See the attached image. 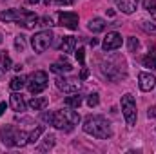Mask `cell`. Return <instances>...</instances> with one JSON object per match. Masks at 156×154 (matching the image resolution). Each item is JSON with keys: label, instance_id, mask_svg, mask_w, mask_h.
<instances>
[{"label": "cell", "instance_id": "cell-1", "mask_svg": "<svg viewBox=\"0 0 156 154\" xmlns=\"http://www.w3.org/2000/svg\"><path fill=\"white\" fill-rule=\"evenodd\" d=\"M83 132L85 134H91L98 140H109L113 136V129H111V123L104 118V116H93L89 114L83 120Z\"/></svg>", "mask_w": 156, "mask_h": 154}, {"label": "cell", "instance_id": "cell-2", "mask_svg": "<svg viewBox=\"0 0 156 154\" xmlns=\"http://www.w3.org/2000/svg\"><path fill=\"white\" fill-rule=\"evenodd\" d=\"M0 138L4 142V145H7V147H24L29 140V134L13 125H4L0 129Z\"/></svg>", "mask_w": 156, "mask_h": 154}, {"label": "cell", "instance_id": "cell-3", "mask_svg": "<svg viewBox=\"0 0 156 154\" xmlns=\"http://www.w3.org/2000/svg\"><path fill=\"white\" fill-rule=\"evenodd\" d=\"M47 83H49V76L45 71H35L26 78V85L31 94H40L47 87Z\"/></svg>", "mask_w": 156, "mask_h": 154}, {"label": "cell", "instance_id": "cell-4", "mask_svg": "<svg viewBox=\"0 0 156 154\" xmlns=\"http://www.w3.org/2000/svg\"><path fill=\"white\" fill-rule=\"evenodd\" d=\"M122 113H123V118H125V123L129 127H133L136 123V102H134V96L133 94H123L122 96Z\"/></svg>", "mask_w": 156, "mask_h": 154}, {"label": "cell", "instance_id": "cell-5", "mask_svg": "<svg viewBox=\"0 0 156 154\" xmlns=\"http://www.w3.org/2000/svg\"><path fill=\"white\" fill-rule=\"evenodd\" d=\"M53 38H55V37H53V33H51L49 29L35 33V35L31 37V45H33L35 53H44V51H47L49 45L53 44Z\"/></svg>", "mask_w": 156, "mask_h": 154}, {"label": "cell", "instance_id": "cell-6", "mask_svg": "<svg viewBox=\"0 0 156 154\" xmlns=\"http://www.w3.org/2000/svg\"><path fill=\"white\" fill-rule=\"evenodd\" d=\"M29 16H31V11H26V9H7V11L0 13V20H4V22H18L20 26H24Z\"/></svg>", "mask_w": 156, "mask_h": 154}, {"label": "cell", "instance_id": "cell-7", "mask_svg": "<svg viewBox=\"0 0 156 154\" xmlns=\"http://www.w3.org/2000/svg\"><path fill=\"white\" fill-rule=\"evenodd\" d=\"M55 83H56V87H58L60 91H64V93H67V94L78 93V91L82 89V83H80V80H75V78L58 76L56 80H55Z\"/></svg>", "mask_w": 156, "mask_h": 154}, {"label": "cell", "instance_id": "cell-8", "mask_svg": "<svg viewBox=\"0 0 156 154\" xmlns=\"http://www.w3.org/2000/svg\"><path fill=\"white\" fill-rule=\"evenodd\" d=\"M51 125L56 127V129H60V131H67V132L73 131V127H75V125L69 123V120H67V116L64 114V111H55V113H53Z\"/></svg>", "mask_w": 156, "mask_h": 154}, {"label": "cell", "instance_id": "cell-9", "mask_svg": "<svg viewBox=\"0 0 156 154\" xmlns=\"http://www.w3.org/2000/svg\"><path fill=\"white\" fill-rule=\"evenodd\" d=\"M122 35L120 33H116V31H113V33H107V37H105V40L102 42V49L105 51V53H109V51H115V49H118L120 45H122Z\"/></svg>", "mask_w": 156, "mask_h": 154}, {"label": "cell", "instance_id": "cell-10", "mask_svg": "<svg viewBox=\"0 0 156 154\" xmlns=\"http://www.w3.org/2000/svg\"><path fill=\"white\" fill-rule=\"evenodd\" d=\"M58 24L71 29V31H75V29H78V15L76 13H69V11L58 13Z\"/></svg>", "mask_w": 156, "mask_h": 154}, {"label": "cell", "instance_id": "cell-11", "mask_svg": "<svg viewBox=\"0 0 156 154\" xmlns=\"http://www.w3.org/2000/svg\"><path fill=\"white\" fill-rule=\"evenodd\" d=\"M138 85H140L142 91L149 93V91H153V89L156 87V76L154 75H151V73L142 71V73L138 75Z\"/></svg>", "mask_w": 156, "mask_h": 154}, {"label": "cell", "instance_id": "cell-12", "mask_svg": "<svg viewBox=\"0 0 156 154\" xmlns=\"http://www.w3.org/2000/svg\"><path fill=\"white\" fill-rule=\"evenodd\" d=\"M9 103H11V109H13L15 113H24V111H26V100H24V96H22L18 91H15V93L11 94Z\"/></svg>", "mask_w": 156, "mask_h": 154}, {"label": "cell", "instance_id": "cell-13", "mask_svg": "<svg viewBox=\"0 0 156 154\" xmlns=\"http://www.w3.org/2000/svg\"><path fill=\"white\" fill-rule=\"evenodd\" d=\"M118 7L122 9V13L131 15V13L136 11V7H138V0H118Z\"/></svg>", "mask_w": 156, "mask_h": 154}, {"label": "cell", "instance_id": "cell-14", "mask_svg": "<svg viewBox=\"0 0 156 154\" xmlns=\"http://www.w3.org/2000/svg\"><path fill=\"white\" fill-rule=\"evenodd\" d=\"M76 47V38L75 37H64L60 42V51L62 53H75Z\"/></svg>", "mask_w": 156, "mask_h": 154}, {"label": "cell", "instance_id": "cell-15", "mask_svg": "<svg viewBox=\"0 0 156 154\" xmlns=\"http://www.w3.org/2000/svg\"><path fill=\"white\" fill-rule=\"evenodd\" d=\"M105 20L104 18H91L89 20V24H87V27H89V31H93V33H102L104 29H105Z\"/></svg>", "mask_w": 156, "mask_h": 154}, {"label": "cell", "instance_id": "cell-16", "mask_svg": "<svg viewBox=\"0 0 156 154\" xmlns=\"http://www.w3.org/2000/svg\"><path fill=\"white\" fill-rule=\"evenodd\" d=\"M47 103H49V100L47 98H38V96H33L31 100H29V107L33 109V111H44L45 107H47Z\"/></svg>", "mask_w": 156, "mask_h": 154}, {"label": "cell", "instance_id": "cell-17", "mask_svg": "<svg viewBox=\"0 0 156 154\" xmlns=\"http://www.w3.org/2000/svg\"><path fill=\"white\" fill-rule=\"evenodd\" d=\"M51 71H53V73L62 75V73H71V71H73V67H71V64H69V62L60 60V62H56V64H53V65H51Z\"/></svg>", "mask_w": 156, "mask_h": 154}, {"label": "cell", "instance_id": "cell-18", "mask_svg": "<svg viewBox=\"0 0 156 154\" xmlns=\"http://www.w3.org/2000/svg\"><path fill=\"white\" fill-rule=\"evenodd\" d=\"M11 67H13V64H11L9 54L5 51H0V73H7Z\"/></svg>", "mask_w": 156, "mask_h": 154}, {"label": "cell", "instance_id": "cell-19", "mask_svg": "<svg viewBox=\"0 0 156 154\" xmlns=\"http://www.w3.org/2000/svg\"><path fill=\"white\" fill-rule=\"evenodd\" d=\"M82 102H83V100H82V96H80L78 93H73L71 96L66 98V105H67V107H73V109H78V107L82 105Z\"/></svg>", "mask_w": 156, "mask_h": 154}, {"label": "cell", "instance_id": "cell-20", "mask_svg": "<svg viewBox=\"0 0 156 154\" xmlns=\"http://www.w3.org/2000/svg\"><path fill=\"white\" fill-rule=\"evenodd\" d=\"M142 64H144L145 67H149V69L156 71V49H153V53H149L147 56L142 58Z\"/></svg>", "mask_w": 156, "mask_h": 154}, {"label": "cell", "instance_id": "cell-21", "mask_svg": "<svg viewBox=\"0 0 156 154\" xmlns=\"http://www.w3.org/2000/svg\"><path fill=\"white\" fill-rule=\"evenodd\" d=\"M24 85H26V78L24 76H15L11 82H9V87H11L13 91H20Z\"/></svg>", "mask_w": 156, "mask_h": 154}, {"label": "cell", "instance_id": "cell-22", "mask_svg": "<svg viewBox=\"0 0 156 154\" xmlns=\"http://www.w3.org/2000/svg\"><path fill=\"white\" fill-rule=\"evenodd\" d=\"M42 132H44V127L38 125L35 131H31V132H29V140H27V143H37V142H38V138L42 136Z\"/></svg>", "mask_w": 156, "mask_h": 154}, {"label": "cell", "instance_id": "cell-23", "mask_svg": "<svg viewBox=\"0 0 156 154\" xmlns=\"http://www.w3.org/2000/svg\"><path fill=\"white\" fill-rule=\"evenodd\" d=\"M64 114L67 116V120H69V123H71V125H78V123H80V114H78L76 111L67 109V111H64Z\"/></svg>", "mask_w": 156, "mask_h": 154}, {"label": "cell", "instance_id": "cell-24", "mask_svg": "<svg viewBox=\"0 0 156 154\" xmlns=\"http://www.w3.org/2000/svg\"><path fill=\"white\" fill-rule=\"evenodd\" d=\"M55 136H47L45 138V142H44V145H40L38 147V151L40 152H44V151H47V149H53V145H55Z\"/></svg>", "mask_w": 156, "mask_h": 154}, {"label": "cell", "instance_id": "cell-25", "mask_svg": "<svg viewBox=\"0 0 156 154\" xmlns=\"http://www.w3.org/2000/svg\"><path fill=\"white\" fill-rule=\"evenodd\" d=\"M98 103H100V96H98V93H91L89 98H87V105H89V107H96Z\"/></svg>", "mask_w": 156, "mask_h": 154}, {"label": "cell", "instance_id": "cell-26", "mask_svg": "<svg viewBox=\"0 0 156 154\" xmlns=\"http://www.w3.org/2000/svg\"><path fill=\"white\" fill-rule=\"evenodd\" d=\"M24 47H26V42H24V37H22V35L15 37V49H16V51H24Z\"/></svg>", "mask_w": 156, "mask_h": 154}, {"label": "cell", "instance_id": "cell-27", "mask_svg": "<svg viewBox=\"0 0 156 154\" xmlns=\"http://www.w3.org/2000/svg\"><path fill=\"white\" fill-rule=\"evenodd\" d=\"M138 45H140L138 38H134V37H129V38H127V47H129V51H134V49H138Z\"/></svg>", "mask_w": 156, "mask_h": 154}, {"label": "cell", "instance_id": "cell-28", "mask_svg": "<svg viewBox=\"0 0 156 154\" xmlns=\"http://www.w3.org/2000/svg\"><path fill=\"white\" fill-rule=\"evenodd\" d=\"M38 26H42V27H51V26H53V20H51L49 16L38 18Z\"/></svg>", "mask_w": 156, "mask_h": 154}, {"label": "cell", "instance_id": "cell-29", "mask_svg": "<svg viewBox=\"0 0 156 154\" xmlns=\"http://www.w3.org/2000/svg\"><path fill=\"white\" fill-rule=\"evenodd\" d=\"M142 27L149 33H156V26L154 24H149V22H142Z\"/></svg>", "mask_w": 156, "mask_h": 154}, {"label": "cell", "instance_id": "cell-30", "mask_svg": "<svg viewBox=\"0 0 156 154\" xmlns=\"http://www.w3.org/2000/svg\"><path fill=\"white\" fill-rule=\"evenodd\" d=\"M83 58H85V51L80 47V49L76 51V60L80 62V64H82V65H83Z\"/></svg>", "mask_w": 156, "mask_h": 154}, {"label": "cell", "instance_id": "cell-31", "mask_svg": "<svg viewBox=\"0 0 156 154\" xmlns=\"http://www.w3.org/2000/svg\"><path fill=\"white\" fill-rule=\"evenodd\" d=\"M153 5H156V0H144V7H145L147 11H149Z\"/></svg>", "mask_w": 156, "mask_h": 154}, {"label": "cell", "instance_id": "cell-32", "mask_svg": "<svg viewBox=\"0 0 156 154\" xmlns=\"http://www.w3.org/2000/svg\"><path fill=\"white\" fill-rule=\"evenodd\" d=\"M42 120L47 121V123H51V120H53V113H42Z\"/></svg>", "mask_w": 156, "mask_h": 154}, {"label": "cell", "instance_id": "cell-33", "mask_svg": "<svg viewBox=\"0 0 156 154\" xmlns=\"http://www.w3.org/2000/svg\"><path fill=\"white\" fill-rule=\"evenodd\" d=\"M87 76H89V69H87V67H83V69H82V73H80V80H85Z\"/></svg>", "mask_w": 156, "mask_h": 154}, {"label": "cell", "instance_id": "cell-34", "mask_svg": "<svg viewBox=\"0 0 156 154\" xmlns=\"http://www.w3.org/2000/svg\"><path fill=\"white\" fill-rule=\"evenodd\" d=\"M147 116H149V118H156V107H154V105H153V107H149Z\"/></svg>", "mask_w": 156, "mask_h": 154}, {"label": "cell", "instance_id": "cell-35", "mask_svg": "<svg viewBox=\"0 0 156 154\" xmlns=\"http://www.w3.org/2000/svg\"><path fill=\"white\" fill-rule=\"evenodd\" d=\"M73 2H75V0H56L58 5H71Z\"/></svg>", "mask_w": 156, "mask_h": 154}, {"label": "cell", "instance_id": "cell-36", "mask_svg": "<svg viewBox=\"0 0 156 154\" xmlns=\"http://www.w3.org/2000/svg\"><path fill=\"white\" fill-rule=\"evenodd\" d=\"M5 107H7V105H5V102H0V116L5 113Z\"/></svg>", "mask_w": 156, "mask_h": 154}, {"label": "cell", "instance_id": "cell-37", "mask_svg": "<svg viewBox=\"0 0 156 154\" xmlns=\"http://www.w3.org/2000/svg\"><path fill=\"white\" fill-rule=\"evenodd\" d=\"M149 13H151V16H153V18L156 20V5H153V7L149 9Z\"/></svg>", "mask_w": 156, "mask_h": 154}, {"label": "cell", "instance_id": "cell-38", "mask_svg": "<svg viewBox=\"0 0 156 154\" xmlns=\"http://www.w3.org/2000/svg\"><path fill=\"white\" fill-rule=\"evenodd\" d=\"M89 45H93V47H94V45H98V40H96V38H91V40H89Z\"/></svg>", "mask_w": 156, "mask_h": 154}, {"label": "cell", "instance_id": "cell-39", "mask_svg": "<svg viewBox=\"0 0 156 154\" xmlns=\"http://www.w3.org/2000/svg\"><path fill=\"white\" fill-rule=\"evenodd\" d=\"M26 2H27V4H38L40 0H26Z\"/></svg>", "mask_w": 156, "mask_h": 154}]
</instances>
